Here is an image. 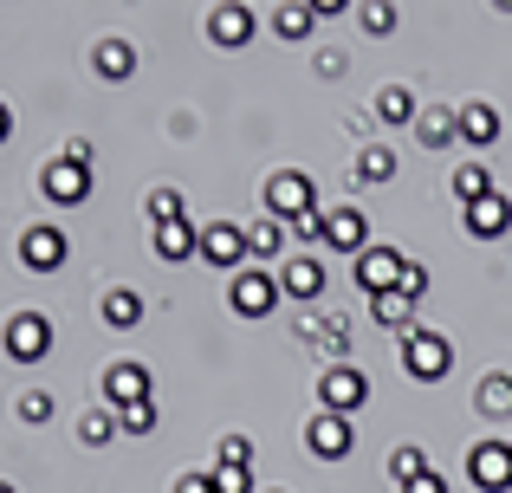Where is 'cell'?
<instances>
[{"mask_svg":"<svg viewBox=\"0 0 512 493\" xmlns=\"http://www.w3.org/2000/svg\"><path fill=\"white\" fill-rule=\"evenodd\" d=\"M402 370H409L415 383H441V377L454 370V344H448V331L415 325L409 338H402Z\"/></svg>","mask_w":512,"mask_h":493,"instance_id":"6da1fadb","label":"cell"},{"mask_svg":"<svg viewBox=\"0 0 512 493\" xmlns=\"http://www.w3.org/2000/svg\"><path fill=\"white\" fill-rule=\"evenodd\" d=\"M279 299H286V292H279L273 266H240V273H227V305H234V318H266Z\"/></svg>","mask_w":512,"mask_h":493,"instance_id":"7a4b0ae2","label":"cell"},{"mask_svg":"<svg viewBox=\"0 0 512 493\" xmlns=\"http://www.w3.org/2000/svg\"><path fill=\"white\" fill-rule=\"evenodd\" d=\"M0 344H7L13 364H46L52 357V318L46 312H13L7 331H0Z\"/></svg>","mask_w":512,"mask_h":493,"instance_id":"3957f363","label":"cell"},{"mask_svg":"<svg viewBox=\"0 0 512 493\" xmlns=\"http://www.w3.org/2000/svg\"><path fill=\"white\" fill-rule=\"evenodd\" d=\"M318 208V195H312V176L305 169H273L266 176V215L273 221H299V215H312Z\"/></svg>","mask_w":512,"mask_h":493,"instance_id":"277c9868","label":"cell"},{"mask_svg":"<svg viewBox=\"0 0 512 493\" xmlns=\"http://www.w3.org/2000/svg\"><path fill=\"white\" fill-rule=\"evenodd\" d=\"M91 189H98V176H91L85 163H72V156H59V163L39 169V195H46L52 208H78V202H91Z\"/></svg>","mask_w":512,"mask_h":493,"instance_id":"5b68a950","label":"cell"},{"mask_svg":"<svg viewBox=\"0 0 512 493\" xmlns=\"http://www.w3.org/2000/svg\"><path fill=\"white\" fill-rule=\"evenodd\" d=\"M363 403H370V377H363L357 364H325V377H318V409L357 416Z\"/></svg>","mask_w":512,"mask_h":493,"instance_id":"8992f818","label":"cell"},{"mask_svg":"<svg viewBox=\"0 0 512 493\" xmlns=\"http://www.w3.org/2000/svg\"><path fill=\"white\" fill-rule=\"evenodd\" d=\"M253 33H260V13H253V0H221V7L208 13V39H214L221 52L253 46Z\"/></svg>","mask_w":512,"mask_h":493,"instance_id":"52a82bcc","label":"cell"},{"mask_svg":"<svg viewBox=\"0 0 512 493\" xmlns=\"http://www.w3.org/2000/svg\"><path fill=\"white\" fill-rule=\"evenodd\" d=\"M305 448H312L318 461H344L350 448H357V422L338 416V409H318V416L305 422Z\"/></svg>","mask_w":512,"mask_h":493,"instance_id":"ba28073f","label":"cell"},{"mask_svg":"<svg viewBox=\"0 0 512 493\" xmlns=\"http://www.w3.org/2000/svg\"><path fill=\"white\" fill-rule=\"evenodd\" d=\"M402 266H409V253H396V247H376V241H370V247L357 253V260H350V279H357V286L376 299V292H396Z\"/></svg>","mask_w":512,"mask_h":493,"instance_id":"9c48e42d","label":"cell"},{"mask_svg":"<svg viewBox=\"0 0 512 493\" xmlns=\"http://www.w3.org/2000/svg\"><path fill=\"white\" fill-rule=\"evenodd\" d=\"M467 481L480 493H512V442H474L467 448Z\"/></svg>","mask_w":512,"mask_h":493,"instance_id":"30bf717a","label":"cell"},{"mask_svg":"<svg viewBox=\"0 0 512 493\" xmlns=\"http://www.w3.org/2000/svg\"><path fill=\"white\" fill-rule=\"evenodd\" d=\"M65 253H72V247H65L59 221H33V228L20 234V266H26V273H59Z\"/></svg>","mask_w":512,"mask_h":493,"instance_id":"8fae6325","label":"cell"},{"mask_svg":"<svg viewBox=\"0 0 512 493\" xmlns=\"http://www.w3.org/2000/svg\"><path fill=\"white\" fill-rule=\"evenodd\" d=\"M201 260L221 266V273H240L247 266V228L240 221H208L201 228Z\"/></svg>","mask_w":512,"mask_h":493,"instance_id":"7c38bea8","label":"cell"},{"mask_svg":"<svg viewBox=\"0 0 512 493\" xmlns=\"http://www.w3.org/2000/svg\"><path fill=\"white\" fill-rule=\"evenodd\" d=\"M273 279H279V292H286V299L312 305L318 292H325V260H318V253H292V260L273 266Z\"/></svg>","mask_w":512,"mask_h":493,"instance_id":"4fadbf2b","label":"cell"},{"mask_svg":"<svg viewBox=\"0 0 512 493\" xmlns=\"http://www.w3.org/2000/svg\"><path fill=\"white\" fill-rule=\"evenodd\" d=\"M318 241H325L331 253H350V260H357L363 247H370V215H363V208H325V234H318Z\"/></svg>","mask_w":512,"mask_h":493,"instance_id":"5bb4252c","label":"cell"},{"mask_svg":"<svg viewBox=\"0 0 512 493\" xmlns=\"http://www.w3.org/2000/svg\"><path fill=\"white\" fill-rule=\"evenodd\" d=\"M461 228L474 234V241H500V234H512V195H480V202L461 208Z\"/></svg>","mask_w":512,"mask_h":493,"instance_id":"9a60e30c","label":"cell"},{"mask_svg":"<svg viewBox=\"0 0 512 493\" xmlns=\"http://www.w3.org/2000/svg\"><path fill=\"white\" fill-rule=\"evenodd\" d=\"M130 403H150V370L137 357H117L104 370V409H130Z\"/></svg>","mask_w":512,"mask_h":493,"instance_id":"2e32d148","label":"cell"},{"mask_svg":"<svg viewBox=\"0 0 512 493\" xmlns=\"http://www.w3.org/2000/svg\"><path fill=\"white\" fill-rule=\"evenodd\" d=\"M415 143H422V150H448V143H461V111H448V104H422V111H415Z\"/></svg>","mask_w":512,"mask_h":493,"instance_id":"e0dca14e","label":"cell"},{"mask_svg":"<svg viewBox=\"0 0 512 493\" xmlns=\"http://www.w3.org/2000/svg\"><path fill=\"white\" fill-rule=\"evenodd\" d=\"M266 33H273V39H286V46H305V39L318 33V13L305 7V0H279V7L266 13Z\"/></svg>","mask_w":512,"mask_h":493,"instance_id":"ac0fdd59","label":"cell"},{"mask_svg":"<svg viewBox=\"0 0 512 493\" xmlns=\"http://www.w3.org/2000/svg\"><path fill=\"white\" fill-rule=\"evenodd\" d=\"M91 72H98L104 85H130V78H137V46H130V39H98Z\"/></svg>","mask_w":512,"mask_h":493,"instance_id":"d6986e66","label":"cell"},{"mask_svg":"<svg viewBox=\"0 0 512 493\" xmlns=\"http://www.w3.org/2000/svg\"><path fill=\"white\" fill-rule=\"evenodd\" d=\"M150 247H156V260L182 266V260H195V253H201V228H195V221H163V228L150 234Z\"/></svg>","mask_w":512,"mask_h":493,"instance_id":"ffe728a7","label":"cell"},{"mask_svg":"<svg viewBox=\"0 0 512 493\" xmlns=\"http://www.w3.org/2000/svg\"><path fill=\"white\" fill-rule=\"evenodd\" d=\"M143 312H150V305H143V292H137V286H111V292L98 299V318H104L111 331H137V325H143Z\"/></svg>","mask_w":512,"mask_h":493,"instance_id":"44dd1931","label":"cell"},{"mask_svg":"<svg viewBox=\"0 0 512 493\" xmlns=\"http://www.w3.org/2000/svg\"><path fill=\"white\" fill-rule=\"evenodd\" d=\"M247 228V260H260V266H279L286 260V221H240Z\"/></svg>","mask_w":512,"mask_h":493,"instance_id":"7402d4cb","label":"cell"},{"mask_svg":"<svg viewBox=\"0 0 512 493\" xmlns=\"http://www.w3.org/2000/svg\"><path fill=\"white\" fill-rule=\"evenodd\" d=\"M500 130H506V117L493 111L487 98L461 104V143H474V150H487V143H500Z\"/></svg>","mask_w":512,"mask_h":493,"instance_id":"603a6c76","label":"cell"},{"mask_svg":"<svg viewBox=\"0 0 512 493\" xmlns=\"http://www.w3.org/2000/svg\"><path fill=\"white\" fill-rule=\"evenodd\" d=\"M350 176H357L363 189H383V182H396V150H389V143H363Z\"/></svg>","mask_w":512,"mask_h":493,"instance_id":"cb8c5ba5","label":"cell"},{"mask_svg":"<svg viewBox=\"0 0 512 493\" xmlns=\"http://www.w3.org/2000/svg\"><path fill=\"white\" fill-rule=\"evenodd\" d=\"M474 409H480L487 422H512V377L487 370V377H480V390H474Z\"/></svg>","mask_w":512,"mask_h":493,"instance_id":"d4e9b609","label":"cell"},{"mask_svg":"<svg viewBox=\"0 0 512 493\" xmlns=\"http://www.w3.org/2000/svg\"><path fill=\"white\" fill-rule=\"evenodd\" d=\"M415 111H422V104H415L409 85H383V91H376V117H383L389 130H396V124H415Z\"/></svg>","mask_w":512,"mask_h":493,"instance_id":"484cf974","label":"cell"},{"mask_svg":"<svg viewBox=\"0 0 512 493\" xmlns=\"http://www.w3.org/2000/svg\"><path fill=\"white\" fill-rule=\"evenodd\" d=\"M370 312H376V325L402 331V338L415 331V299H402V292H376V299H370Z\"/></svg>","mask_w":512,"mask_h":493,"instance_id":"4316f807","label":"cell"},{"mask_svg":"<svg viewBox=\"0 0 512 493\" xmlns=\"http://www.w3.org/2000/svg\"><path fill=\"white\" fill-rule=\"evenodd\" d=\"M117 435H124L117 429V409H85V416H78V442L85 448H111Z\"/></svg>","mask_w":512,"mask_h":493,"instance_id":"83f0119b","label":"cell"},{"mask_svg":"<svg viewBox=\"0 0 512 493\" xmlns=\"http://www.w3.org/2000/svg\"><path fill=\"white\" fill-rule=\"evenodd\" d=\"M357 20H363L370 39H389L402 26V13H396V0H357Z\"/></svg>","mask_w":512,"mask_h":493,"instance_id":"f1b7e54d","label":"cell"},{"mask_svg":"<svg viewBox=\"0 0 512 493\" xmlns=\"http://www.w3.org/2000/svg\"><path fill=\"white\" fill-rule=\"evenodd\" d=\"M454 195H461V208L480 202V195H493V169L487 163H461L454 169Z\"/></svg>","mask_w":512,"mask_h":493,"instance_id":"f546056e","label":"cell"},{"mask_svg":"<svg viewBox=\"0 0 512 493\" xmlns=\"http://www.w3.org/2000/svg\"><path fill=\"white\" fill-rule=\"evenodd\" d=\"M52 390H20V403H13V416H20V429H46L52 422Z\"/></svg>","mask_w":512,"mask_h":493,"instance_id":"4dcf8cb0","label":"cell"},{"mask_svg":"<svg viewBox=\"0 0 512 493\" xmlns=\"http://www.w3.org/2000/svg\"><path fill=\"white\" fill-rule=\"evenodd\" d=\"M415 474H428V455H422V448H415V442H402V448H389V481H415Z\"/></svg>","mask_w":512,"mask_h":493,"instance_id":"1f68e13d","label":"cell"},{"mask_svg":"<svg viewBox=\"0 0 512 493\" xmlns=\"http://www.w3.org/2000/svg\"><path fill=\"white\" fill-rule=\"evenodd\" d=\"M143 208H150V221H156V228H163V221H188L182 189H150V202H143Z\"/></svg>","mask_w":512,"mask_h":493,"instance_id":"d6a6232c","label":"cell"},{"mask_svg":"<svg viewBox=\"0 0 512 493\" xmlns=\"http://www.w3.org/2000/svg\"><path fill=\"white\" fill-rule=\"evenodd\" d=\"M117 429H124V435H156V396H150V403L117 409Z\"/></svg>","mask_w":512,"mask_h":493,"instance_id":"836d02e7","label":"cell"},{"mask_svg":"<svg viewBox=\"0 0 512 493\" xmlns=\"http://www.w3.org/2000/svg\"><path fill=\"white\" fill-rule=\"evenodd\" d=\"M221 468H253V435H221Z\"/></svg>","mask_w":512,"mask_h":493,"instance_id":"e575fe53","label":"cell"},{"mask_svg":"<svg viewBox=\"0 0 512 493\" xmlns=\"http://www.w3.org/2000/svg\"><path fill=\"white\" fill-rule=\"evenodd\" d=\"M396 292L422 305V299H428V266H422V260H409V266H402V279H396Z\"/></svg>","mask_w":512,"mask_h":493,"instance_id":"d590c367","label":"cell"},{"mask_svg":"<svg viewBox=\"0 0 512 493\" xmlns=\"http://www.w3.org/2000/svg\"><path fill=\"white\" fill-rule=\"evenodd\" d=\"M214 493H260V487H253V468H214Z\"/></svg>","mask_w":512,"mask_h":493,"instance_id":"8d00e7d4","label":"cell"},{"mask_svg":"<svg viewBox=\"0 0 512 493\" xmlns=\"http://www.w3.org/2000/svg\"><path fill=\"white\" fill-rule=\"evenodd\" d=\"M169 493H214V468H188V474H175V487Z\"/></svg>","mask_w":512,"mask_h":493,"instance_id":"74e56055","label":"cell"},{"mask_svg":"<svg viewBox=\"0 0 512 493\" xmlns=\"http://www.w3.org/2000/svg\"><path fill=\"white\" fill-rule=\"evenodd\" d=\"M402 493H454L448 481H441V474L435 468H428V474H415V481H402Z\"/></svg>","mask_w":512,"mask_h":493,"instance_id":"f35d334b","label":"cell"},{"mask_svg":"<svg viewBox=\"0 0 512 493\" xmlns=\"http://www.w3.org/2000/svg\"><path fill=\"white\" fill-rule=\"evenodd\" d=\"M312 65H318V78H344V72H350V59H344V52H318Z\"/></svg>","mask_w":512,"mask_h":493,"instance_id":"ab89813d","label":"cell"},{"mask_svg":"<svg viewBox=\"0 0 512 493\" xmlns=\"http://www.w3.org/2000/svg\"><path fill=\"white\" fill-rule=\"evenodd\" d=\"M305 7H312L318 20H338V13H350V7H357V0H305Z\"/></svg>","mask_w":512,"mask_h":493,"instance_id":"60d3db41","label":"cell"},{"mask_svg":"<svg viewBox=\"0 0 512 493\" xmlns=\"http://www.w3.org/2000/svg\"><path fill=\"white\" fill-rule=\"evenodd\" d=\"M65 156H72V163H85V169H91V156H98V150H91V137H72V143H65Z\"/></svg>","mask_w":512,"mask_h":493,"instance_id":"b9f144b4","label":"cell"},{"mask_svg":"<svg viewBox=\"0 0 512 493\" xmlns=\"http://www.w3.org/2000/svg\"><path fill=\"white\" fill-rule=\"evenodd\" d=\"M13 137V111H7V104H0V143H7Z\"/></svg>","mask_w":512,"mask_h":493,"instance_id":"7bdbcfd3","label":"cell"},{"mask_svg":"<svg viewBox=\"0 0 512 493\" xmlns=\"http://www.w3.org/2000/svg\"><path fill=\"white\" fill-rule=\"evenodd\" d=\"M493 7H500V13H512V0H493Z\"/></svg>","mask_w":512,"mask_h":493,"instance_id":"ee69618b","label":"cell"},{"mask_svg":"<svg viewBox=\"0 0 512 493\" xmlns=\"http://www.w3.org/2000/svg\"><path fill=\"white\" fill-rule=\"evenodd\" d=\"M0 493H20V487H13V481H0Z\"/></svg>","mask_w":512,"mask_h":493,"instance_id":"f6af8a7d","label":"cell"},{"mask_svg":"<svg viewBox=\"0 0 512 493\" xmlns=\"http://www.w3.org/2000/svg\"><path fill=\"white\" fill-rule=\"evenodd\" d=\"M266 493H292V487H266Z\"/></svg>","mask_w":512,"mask_h":493,"instance_id":"bcb514c9","label":"cell"}]
</instances>
